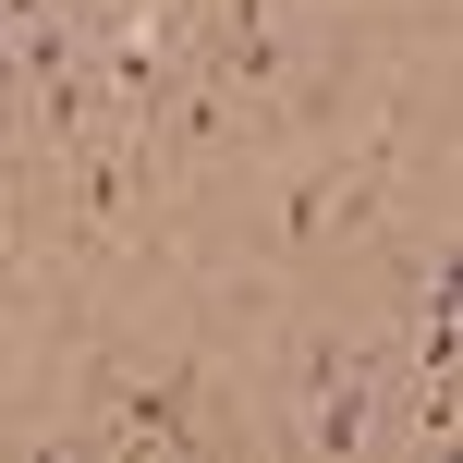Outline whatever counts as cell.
Masks as SVG:
<instances>
[{
    "instance_id": "6da1fadb",
    "label": "cell",
    "mask_w": 463,
    "mask_h": 463,
    "mask_svg": "<svg viewBox=\"0 0 463 463\" xmlns=\"http://www.w3.org/2000/svg\"><path fill=\"white\" fill-rule=\"evenodd\" d=\"M184 391H195V366L146 378V391H135V415H122V427H135V439H184Z\"/></svg>"
}]
</instances>
